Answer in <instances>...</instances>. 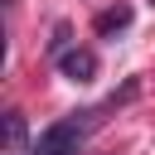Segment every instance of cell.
Listing matches in <instances>:
<instances>
[{
    "label": "cell",
    "mask_w": 155,
    "mask_h": 155,
    "mask_svg": "<svg viewBox=\"0 0 155 155\" xmlns=\"http://www.w3.org/2000/svg\"><path fill=\"white\" fill-rule=\"evenodd\" d=\"M58 73L73 78V82H87L97 73V53L92 48H68V53H58Z\"/></svg>",
    "instance_id": "obj_1"
},
{
    "label": "cell",
    "mask_w": 155,
    "mask_h": 155,
    "mask_svg": "<svg viewBox=\"0 0 155 155\" xmlns=\"http://www.w3.org/2000/svg\"><path fill=\"white\" fill-rule=\"evenodd\" d=\"M24 140H29L24 111H10V116H5V150H10V155H24Z\"/></svg>",
    "instance_id": "obj_2"
},
{
    "label": "cell",
    "mask_w": 155,
    "mask_h": 155,
    "mask_svg": "<svg viewBox=\"0 0 155 155\" xmlns=\"http://www.w3.org/2000/svg\"><path fill=\"white\" fill-rule=\"evenodd\" d=\"M131 24V10L126 5H116V10H102L97 15V34H116V29H126Z\"/></svg>",
    "instance_id": "obj_3"
},
{
    "label": "cell",
    "mask_w": 155,
    "mask_h": 155,
    "mask_svg": "<svg viewBox=\"0 0 155 155\" xmlns=\"http://www.w3.org/2000/svg\"><path fill=\"white\" fill-rule=\"evenodd\" d=\"M68 39H73V29H68V24H58V29H53V39H48V53H53V58H58V53H68Z\"/></svg>",
    "instance_id": "obj_4"
}]
</instances>
